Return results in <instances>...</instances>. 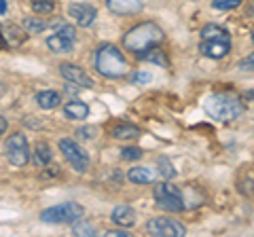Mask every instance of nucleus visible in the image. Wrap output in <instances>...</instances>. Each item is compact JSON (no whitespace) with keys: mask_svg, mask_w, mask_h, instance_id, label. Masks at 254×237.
Here are the masks:
<instances>
[{"mask_svg":"<svg viewBox=\"0 0 254 237\" xmlns=\"http://www.w3.org/2000/svg\"><path fill=\"white\" fill-rule=\"evenodd\" d=\"M163 30L161 26H157L155 21H144V23H138V26H133L129 32L123 36V45L127 51L136 53V55H144L148 53L153 47H157L159 43L163 41Z\"/></svg>","mask_w":254,"mask_h":237,"instance_id":"nucleus-1","label":"nucleus"},{"mask_svg":"<svg viewBox=\"0 0 254 237\" xmlns=\"http://www.w3.org/2000/svg\"><path fill=\"white\" fill-rule=\"evenodd\" d=\"M205 113L220 123H231L244 113V102L231 91L212 93L205 100Z\"/></svg>","mask_w":254,"mask_h":237,"instance_id":"nucleus-2","label":"nucleus"},{"mask_svg":"<svg viewBox=\"0 0 254 237\" xmlns=\"http://www.w3.org/2000/svg\"><path fill=\"white\" fill-rule=\"evenodd\" d=\"M95 70L106 78H123L127 74V61L115 45H102L95 51Z\"/></svg>","mask_w":254,"mask_h":237,"instance_id":"nucleus-3","label":"nucleus"},{"mask_svg":"<svg viewBox=\"0 0 254 237\" xmlns=\"http://www.w3.org/2000/svg\"><path fill=\"white\" fill-rule=\"evenodd\" d=\"M85 214V208L76 201H64L60 205H51V208L43 210L41 220L47 225H72L78 223Z\"/></svg>","mask_w":254,"mask_h":237,"instance_id":"nucleus-4","label":"nucleus"},{"mask_svg":"<svg viewBox=\"0 0 254 237\" xmlns=\"http://www.w3.org/2000/svg\"><path fill=\"white\" fill-rule=\"evenodd\" d=\"M153 195H155V201L161 210L165 212H182L187 208L185 203V195H182V191L176 186V184H170V182H159L155 184L153 188Z\"/></svg>","mask_w":254,"mask_h":237,"instance_id":"nucleus-5","label":"nucleus"},{"mask_svg":"<svg viewBox=\"0 0 254 237\" xmlns=\"http://www.w3.org/2000/svg\"><path fill=\"white\" fill-rule=\"evenodd\" d=\"M6 159H9L15 168H23L28 161H30V144H28V138L26 133H13L6 140Z\"/></svg>","mask_w":254,"mask_h":237,"instance_id":"nucleus-6","label":"nucleus"},{"mask_svg":"<svg viewBox=\"0 0 254 237\" xmlns=\"http://www.w3.org/2000/svg\"><path fill=\"white\" fill-rule=\"evenodd\" d=\"M60 151L64 155V159H66L74 168V172H78V174H85L87 172V168H89V155H87L74 140L62 138L60 140Z\"/></svg>","mask_w":254,"mask_h":237,"instance_id":"nucleus-7","label":"nucleus"},{"mask_svg":"<svg viewBox=\"0 0 254 237\" xmlns=\"http://www.w3.org/2000/svg\"><path fill=\"white\" fill-rule=\"evenodd\" d=\"M148 235L155 237H185L187 227L174 218H150L146 225Z\"/></svg>","mask_w":254,"mask_h":237,"instance_id":"nucleus-8","label":"nucleus"},{"mask_svg":"<svg viewBox=\"0 0 254 237\" xmlns=\"http://www.w3.org/2000/svg\"><path fill=\"white\" fill-rule=\"evenodd\" d=\"M60 74L66 78L70 85L83 87V89H91V87H93L91 76L87 74L83 68H78L76 64H70V61H64V64H60Z\"/></svg>","mask_w":254,"mask_h":237,"instance_id":"nucleus-9","label":"nucleus"},{"mask_svg":"<svg viewBox=\"0 0 254 237\" xmlns=\"http://www.w3.org/2000/svg\"><path fill=\"white\" fill-rule=\"evenodd\" d=\"M199 51L210 59H222L231 51V38H208V41H201Z\"/></svg>","mask_w":254,"mask_h":237,"instance_id":"nucleus-10","label":"nucleus"},{"mask_svg":"<svg viewBox=\"0 0 254 237\" xmlns=\"http://www.w3.org/2000/svg\"><path fill=\"white\" fill-rule=\"evenodd\" d=\"M68 15L72 17L78 26H91V23L95 21V17H98V11L93 9L91 4H85V2H72L68 6Z\"/></svg>","mask_w":254,"mask_h":237,"instance_id":"nucleus-11","label":"nucleus"},{"mask_svg":"<svg viewBox=\"0 0 254 237\" xmlns=\"http://www.w3.org/2000/svg\"><path fill=\"white\" fill-rule=\"evenodd\" d=\"M106 6L115 15H136L142 11V0H106Z\"/></svg>","mask_w":254,"mask_h":237,"instance_id":"nucleus-12","label":"nucleus"},{"mask_svg":"<svg viewBox=\"0 0 254 237\" xmlns=\"http://www.w3.org/2000/svg\"><path fill=\"white\" fill-rule=\"evenodd\" d=\"M110 220L117 225V227H123V229H129L136 225V210L131 205H117L110 214Z\"/></svg>","mask_w":254,"mask_h":237,"instance_id":"nucleus-13","label":"nucleus"},{"mask_svg":"<svg viewBox=\"0 0 254 237\" xmlns=\"http://www.w3.org/2000/svg\"><path fill=\"white\" fill-rule=\"evenodd\" d=\"M74 41L76 38H72V36L55 32V34H51L49 38H47V47H49L53 53H70L74 49Z\"/></svg>","mask_w":254,"mask_h":237,"instance_id":"nucleus-14","label":"nucleus"},{"mask_svg":"<svg viewBox=\"0 0 254 237\" xmlns=\"http://www.w3.org/2000/svg\"><path fill=\"white\" fill-rule=\"evenodd\" d=\"M64 115L68 118H72V121H85V118L89 117V106L81 100H72L64 106Z\"/></svg>","mask_w":254,"mask_h":237,"instance_id":"nucleus-15","label":"nucleus"},{"mask_svg":"<svg viewBox=\"0 0 254 237\" xmlns=\"http://www.w3.org/2000/svg\"><path fill=\"white\" fill-rule=\"evenodd\" d=\"M110 136L117 140H136L140 136V129L131 123H117L110 127Z\"/></svg>","mask_w":254,"mask_h":237,"instance_id":"nucleus-16","label":"nucleus"},{"mask_svg":"<svg viewBox=\"0 0 254 237\" xmlns=\"http://www.w3.org/2000/svg\"><path fill=\"white\" fill-rule=\"evenodd\" d=\"M127 180L133 184H150L155 180V174L150 168H131L127 172Z\"/></svg>","mask_w":254,"mask_h":237,"instance_id":"nucleus-17","label":"nucleus"},{"mask_svg":"<svg viewBox=\"0 0 254 237\" xmlns=\"http://www.w3.org/2000/svg\"><path fill=\"white\" fill-rule=\"evenodd\" d=\"M60 100H62V96H60L58 91H53V89H45L41 93H36V104L41 106L43 110L58 108L60 106Z\"/></svg>","mask_w":254,"mask_h":237,"instance_id":"nucleus-18","label":"nucleus"},{"mask_svg":"<svg viewBox=\"0 0 254 237\" xmlns=\"http://www.w3.org/2000/svg\"><path fill=\"white\" fill-rule=\"evenodd\" d=\"M53 159V153L47 142H38L36 148H34V163L38 165V168H45V165H49Z\"/></svg>","mask_w":254,"mask_h":237,"instance_id":"nucleus-19","label":"nucleus"},{"mask_svg":"<svg viewBox=\"0 0 254 237\" xmlns=\"http://www.w3.org/2000/svg\"><path fill=\"white\" fill-rule=\"evenodd\" d=\"M208 38H231L225 28L216 26V23H208V26L201 28V41H208Z\"/></svg>","mask_w":254,"mask_h":237,"instance_id":"nucleus-20","label":"nucleus"},{"mask_svg":"<svg viewBox=\"0 0 254 237\" xmlns=\"http://www.w3.org/2000/svg\"><path fill=\"white\" fill-rule=\"evenodd\" d=\"M32 11L36 15H51L55 11L53 0H32Z\"/></svg>","mask_w":254,"mask_h":237,"instance_id":"nucleus-21","label":"nucleus"},{"mask_svg":"<svg viewBox=\"0 0 254 237\" xmlns=\"http://www.w3.org/2000/svg\"><path fill=\"white\" fill-rule=\"evenodd\" d=\"M45 28H47V23L43 19H38V17L23 19V30L30 32V34H41V32H45Z\"/></svg>","mask_w":254,"mask_h":237,"instance_id":"nucleus-22","label":"nucleus"},{"mask_svg":"<svg viewBox=\"0 0 254 237\" xmlns=\"http://www.w3.org/2000/svg\"><path fill=\"white\" fill-rule=\"evenodd\" d=\"M157 165H159V176H161V178H174L176 170H174V165L168 159H165V157H159Z\"/></svg>","mask_w":254,"mask_h":237,"instance_id":"nucleus-23","label":"nucleus"},{"mask_svg":"<svg viewBox=\"0 0 254 237\" xmlns=\"http://www.w3.org/2000/svg\"><path fill=\"white\" fill-rule=\"evenodd\" d=\"M244 2V0H212V6L218 11H231V9H237Z\"/></svg>","mask_w":254,"mask_h":237,"instance_id":"nucleus-24","label":"nucleus"},{"mask_svg":"<svg viewBox=\"0 0 254 237\" xmlns=\"http://www.w3.org/2000/svg\"><path fill=\"white\" fill-rule=\"evenodd\" d=\"M140 157H142V148H138V146H125L121 151V159H125V161H136Z\"/></svg>","mask_w":254,"mask_h":237,"instance_id":"nucleus-25","label":"nucleus"},{"mask_svg":"<svg viewBox=\"0 0 254 237\" xmlns=\"http://www.w3.org/2000/svg\"><path fill=\"white\" fill-rule=\"evenodd\" d=\"M142 58L150 59V61H157V64H163V66L168 64V61H165V58H163V53H161V49H157V47H153V49H150L148 53H144Z\"/></svg>","mask_w":254,"mask_h":237,"instance_id":"nucleus-26","label":"nucleus"},{"mask_svg":"<svg viewBox=\"0 0 254 237\" xmlns=\"http://www.w3.org/2000/svg\"><path fill=\"white\" fill-rule=\"evenodd\" d=\"M74 235H95V229L91 227V225H85V223H81V220H78V223H74Z\"/></svg>","mask_w":254,"mask_h":237,"instance_id":"nucleus-27","label":"nucleus"},{"mask_svg":"<svg viewBox=\"0 0 254 237\" xmlns=\"http://www.w3.org/2000/svg\"><path fill=\"white\" fill-rule=\"evenodd\" d=\"M76 136L81 138V140H93L95 136H98V129H95L93 125H91V127H81V129L76 131Z\"/></svg>","mask_w":254,"mask_h":237,"instance_id":"nucleus-28","label":"nucleus"},{"mask_svg":"<svg viewBox=\"0 0 254 237\" xmlns=\"http://www.w3.org/2000/svg\"><path fill=\"white\" fill-rule=\"evenodd\" d=\"M150 78H153V76H150L148 72H136V74L131 76V83H136V85H146V83H150Z\"/></svg>","mask_w":254,"mask_h":237,"instance_id":"nucleus-29","label":"nucleus"},{"mask_svg":"<svg viewBox=\"0 0 254 237\" xmlns=\"http://www.w3.org/2000/svg\"><path fill=\"white\" fill-rule=\"evenodd\" d=\"M240 66H242L244 70H250V72H254V53H250L248 58H246Z\"/></svg>","mask_w":254,"mask_h":237,"instance_id":"nucleus-30","label":"nucleus"},{"mask_svg":"<svg viewBox=\"0 0 254 237\" xmlns=\"http://www.w3.org/2000/svg\"><path fill=\"white\" fill-rule=\"evenodd\" d=\"M104 235H113V237H127V231H106Z\"/></svg>","mask_w":254,"mask_h":237,"instance_id":"nucleus-31","label":"nucleus"},{"mask_svg":"<svg viewBox=\"0 0 254 237\" xmlns=\"http://www.w3.org/2000/svg\"><path fill=\"white\" fill-rule=\"evenodd\" d=\"M6 127H9V125H6V118L0 117V136H2V133L6 131Z\"/></svg>","mask_w":254,"mask_h":237,"instance_id":"nucleus-32","label":"nucleus"},{"mask_svg":"<svg viewBox=\"0 0 254 237\" xmlns=\"http://www.w3.org/2000/svg\"><path fill=\"white\" fill-rule=\"evenodd\" d=\"M6 13V0H0V15Z\"/></svg>","mask_w":254,"mask_h":237,"instance_id":"nucleus-33","label":"nucleus"},{"mask_svg":"<svg viewBox=\"0 0 254 237\" xmlns=\"http://www.w3.org/2000/svg\"><path fill=\"white\" fill-rule=\"evenodd\" d=\"M252 43H254V34H252Z\"/></svg>","mask_w":254,"mask_h":237,"instance_id":"nucleus-34","label":"nucleus"},{"mask_svg":"<svg viewBox=\"0 0 254 237\" xmlns=\"http://www.w3.org/2000/svg\"><path fill=\"white\" fill-rule=\"evenodd\" d=\"M0 91H2V87H0Z\"/></svg>","mask_w":254,"mask_h":237,"instance_id":"nucleus-35","label":"nucleus"}]
</instances>
